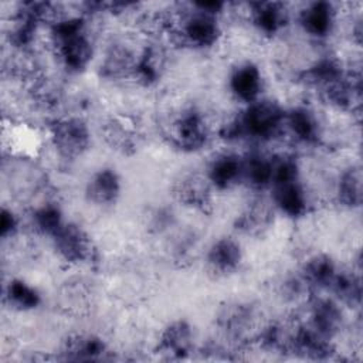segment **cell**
Masks as SVG:
<instances>
[{"label": "cell", "instance_id": "cell-1", "mask_svg": "<svg viewBox=\"0 0 363 363\" xmlns=\"http://www.w3.org/2000/svg\"><path fill=\"white\" fill-rule=\"evenodd\" d=\"M51 38L57 57L68 71L79 72L88 67L94 48L81 16H61L52 20Z\"/></svg>", "mask_w": 363, "mask_h": 363}, {"label": "cell", "instance_id": "cell-2", "mask_svg": "<svg viewBox=\"0 0 363 363\" xmlns=\"http://www.w3.org/2000/svg\"><path fill=\"white\" fill-rule=\"evenodd\" d=\"M223 3L206 1L194 3L193 10L173 16L172 30L183 44L194 48H207L217 43L220 37L218 13Z\"/></svg>", "mask_w": 363, "mask_h": 363}, {"label": "cell", "instance_id": "cell-3", "mask_svg": "<svg viewBox=\"0 0 363 363\" xmlns=\"http://www.w3.org/2000/svg\"><path fill=\"white\" fill-rule=\"evenodd\" d=\"M238 118L241 136L247 135L258 140H267L284 129L285 111L275 101L259 98L248 104Z\"/></svg>", "mask_w": 363, "mask_h": 363}, {"label": "cell", "instance_id": "cell-4", "mask_svg": "<svg viewBox=\"0 0 363 363\" xmlns=\"http://www.w3.org/2000/svg\"><path fill=\"white\" fill-rule=\"evenodd\" d=\"M50 139L61 157L72 160L89 149L91 132L81 118L64 116L51 122Z\"/></svg>", "mask_w": 363, "mask_h": 363}, {"label": "cell", "instance_id": "cell-5", "mask_svg": "<svg viewBox=\"0 0 363 363\" xmlns=\"http://www.w3.org/2000/svg\"><path fill=\"white\" fill-rule=\"evenodd\" d=\"M174 147L183 152H196L208 142V126L196 109H184L169 126L167 132Z\"/></svg>", "mask_w": 363, "mask_h": 363}, {"label": "cell", "instance_id": "cell-6", "mask_svg": "<svg viewBox=\"0 0 363 363\" xmlns=\"http://www.w3.org/2000/svg\"><path fill=\"white\" fill-rule=\"evenodd\" d=\"M57 255L67 264L78 265L92 259L94 244L88 233L75 223H64L51 237Z\"/></svg>", "mask_w": 363, "mask_h": 363}, {"label": "cell", "instance_id": "cell-7", "mask_svg": "<svg viewBox=\"0 0 363 363\" xmlns=\"http://www.w3.org/2000/svg\"><path fill=\"white\" fill-rule=\"evenodd\" d=\"M255 309L247 302H227L216 316V323L224 337L235 342L247 340L255 328Z\"/></svg>", "mask_w": 363, "mask_h": 363}, {"label": "cell", "instance_id": "cell-8", "mask_svg": "<svg viewBox=\"0 0 363 363\" xmlns=\"http://www.w3.org/2000/svg\"><path fill=\"white\" fill-rule=\"evenodd\" d=\"M102 138L112 150L121 155H133L142 142V130L135 118L116 113L105 121Z\"/></svg>", "mask_w": 363, "mask_h": 363}, {"label": "cell", "instance_id": "cell-9", "mask_svg": "<svg viewBox=\"0 0 363 363\" xmlns=\"http://www.w3.org/2000/svg\"><path fill=\"white\" fill-rule=\"evenodd\" d=\"M213 184L206 173L189 172L182 174L172 187L173 197L184 207L206 211L213 204Z\"/></svg>", "mask_w": 363, "mask_h": 363}, {"label": "cell", "instance_id": "cell-10", "mask_svg": "<svg viewBox=\"0 0 363 363\" xmlns=\"http://www.w3.org/2000/svg\"><path fill=\"white\" fill-rule=\"evenodd\" d=\"M308 316L306 323L330 339L340 332L345 322L339 302L323 296H313L309 299Z\"/></svg>", "mask_w": 363, "mask_h": 363}, {"label": "cell", "instance_id": "cell-11", "mask_svg": "<svg viewBox=\"0 0 363 363\" xmlns=\"http://www.w3.org/2000/svg\"><path fill=\"white\" fill-rule=\"evenodd\" d=\"M242 261V251L240 244L230 238L221 237L216 240L206 255L207 269L216 277H228L234 274Z\"/></svg>", "mask_w": 363, "mask_h": 363}, {"label": "cell", "instance_id": "cell-12", "mask_svg": "<svg viewBox=\"0 0 363 363\" xmlns=\"http://www.w3.org/2000/svg\"><path fill=\"white\" fill-rule=\"evenodd\" d=\"M121 190L122 183L119 174L111 167H102L88 179L85 197L94 206L108 207L118 201Z\"/></svg>", "mask_w": 363, "mask_h": 363}, {"label": "cell", "instance_id": "cell-13", "mask_svg": "<svg viewBox=\"0 0 363 363\" xmlns=\"http://www.w3.org/2000/svg\"><path fill=\"white\" fill-rule=\"evenodd\" d=\"M275 207L268 200L259 197L247 204L235 220V228L242 234L259 237L274 224Z\"/></svg>", "mask_w": 363, "mask_h": 363}, {"label": "cell", "instance_id": "cell-14", "mask_svg": "<svg viewBox=\"0 0 363 363\" xmlns=\"http://www.w3.org/2000/svg\"><path fill=\"white\" fill-rule=\"evenodd\" d=\"M194 346V332L191 325L184 319H177L170 322L160 333L157 349L173 357L183 359L193 350Z\"/></svg>", "mask_w": 363, "mask_h": 363}, {"label": "cell", "instance_id": "cell-15", "mask_svg": "<svg viewBox=\"0 0 363 363\" xmlns=\"http://www.w3.org/2000/svg\"><path fill=\"white\" fill-rule=\"evenodd\" d=\"M228 86L238 101L248 105L259 99L262 91V74L254 62H241L231 71Z\"/></svg>", "mask_w": 363, "mask_h": 363}, {"label": "cell", "instance_id": "cell-16", "mask_svg": "<svg viewBox=\"0 0 363 363\" xmlns=\"http://www.w3.org/2000/svg\"><path fill=\"white\" fill-rule=\"evenodd\" d=\"M274 187L272 204L288 217H302L308 213L309 201L299 179L281 183Z\"/></svg>", "mask_w": 363, "mask_h": 363}, {"label": "cell", "instance_id": "cell-17", "mask_svg": "<svg viewBox=\"0 0 363 363\" xmlns=\"http://www.w3.org/2000/svg\"><path fill=\"white\" fill-rule=\"evenodd\" d=\"M333 339L319 333L308 323H298L292 353L302 354L313 360H325L335 352Z\"/></svg>", "mask_w": 363, "mask_h": 363}, {"label": "cell", "instance_id": "cell-18", "mask_svg": "<svg viewBox=\"0 0 363 363\" xmlns=\"http://www.w3.org/2000/svg\"><path fill=\"white\" fill-rule=\"evenodd\" d=\"M206 176L214 189H230L242 180V157L234 153L217 155L208 163Z\"/></svg>", "mask_w": 363, "mask_h": 363}, {"label": "cell", "instance_id": "cell-19", "mask_svg": "<svg viewBox=\"0 0 363 363\" xmlns=\"http://www.w3.org/2000/svg\"><path fill=\"white\" fill-rule=\"evenodd\" d=\"M62 357L65 360L89 362L98 360L106 353L105 342L92 333H74L67 337L62 346Z\"/></svg>", "mask_w": 363, "mask_h": 363}, {"label": "cell", "instance_id": "cell-20", "mask_svg": "<svg viewBox=\"0 0 363 363\" xmlns=\"http://www.w3.org/2000/svg\"><path fill=\"white\" fill-rule=\"evenodd\" d=\"M336 274V264L328 254L311 255L308 259H305L299 271V277L311 291L322 288L329 289Z\"/></svg>", "mask_w": 363, "mask_h": 363}, {"label": "cell", "instance_id": "cell-21", "mask_svg": "<svg viewBox=\"0 0 363 363\" xmlns=\"http://www.w3.org/2000/svg\"><path fill=\"white\" fill-rule=\"evenodd\" d=\"M139 52H133L122 43H113L101 62V74L105 78L133 77Z\"/></svg>", "mask_w": 363, "mask_h": 363}, {"label": "cell", "instance_id": "cell-22", "mask_svg": "<svg viewBox=\"0 0 363 363\" xmlns=\"http://www.w3.org/2000/svg\"><path fill=\"white\" fill-rule=\"evenodd\" d=\"M335 23V11L330 3L328 1H313L309 3L299 13V24L302 28L318 38L326 37Z\"/></svg>", "mask_w": 363, "mask_h": 363}, {"label": "cell", "instance_id": "cell-23", "mask_svg": "<svg viewBox=\"0 0 363 363\" xmlns=\"http://www.w3.org/2000/svg\"><path fill=\"white\" fill-rule=\"evenodd\" d=\"M252 24L264 34H277L288 21V13L282 3L278 1H258L251 3Z\"/></svg>", "mask_w": 363, "mask_h": 363}, {"label": "cell", "instance_id": "cell-24", "mask_svg": "<svg viewBox=\"0 0 363 363\" xmlns=\"http://www.w3.org/2000/svg\"><path fill=\"white\" fill-rule=\"evenodd\" d=\"M292 133L295 140L301 143H315L319 139V123L315 115L306 108H294L285 112L284 128Z\"/></svg>", "mask_w": 363, "mask_h": 363}, {"label": "cell", "instance_id": "cell-25", "mask_svg": "<svg viewBox=\"0 0 363 363\" xmlns=\"http://www.w3.org/2000/svg\"><path fill=\"white\" fill-rule=\"evenodd\" d=\"M252 189H264L272 183V159L262 153L242 157V180Z\"/></svg>", "mask_w": 363, "mask_h": 363}, {"label": "cell", "instance_id": "cell-26", "mask_svg": "<svg viewBox=\"0 0 363 363\" xmlns=\"http://www.w3.org/2000/svg\"><path fill=\"white\" fill-rule=\"evenodd\" d=\"M4 301L11 309L26 312L35 309L41 302V296L38 291L26 281L11 279L4 288Z\"/></svg>", "mask_w": 363, "mask_h": 363}, {"label": "cell", "instance_id": "cell-27", "mask_svg": "<svg viewBox=\"0 0 363 363\" xmlns=\"http://www.w3.org/2000/svg\"><path fill=\"white\" fill-rule=\"evenodd\" d=\"M329 289L335 294L339 303H345L349 308H357L362 302V281L354 272L337 271Z\"/></svg>", "mask_w": 363, "mask_h": 363}, {"label": "cell", "instance_id": "cell-28", "mask_svg": "<svg viewBox=\"0 0 363 363\" xmlns=\"http://www.w3.org/2000/svg\"><path fill=\"white\" fill-rule=\"evenodd\" d=\"M337 200L347 208H357L362 204V170L359 166L346 169L337 182Z\"/></svg>", "mask_w": 363, "mask_h": 363}, {"label": "cell", "instance_id": "cell-29", "mask_svg": "<svg viewBox=\"0 0 363 363\" xmlns=\"http://www.w3.org/2000/svg\"><path fill=\"white\" fill-rule=\"evenodd\" d=\"M163 67V54L156 47L146 45L138 55L133 77L143 84H152L160 78Z\"/></svg>", "mask_w": 363, "mask_h": 363}, {"label": "cell", "instance_id": "cell-30", "mask_svg": "<svg viewBox=\"0 0 363 363\" xmlns=\"http://www.w3.org/2000/svg\"><path fill=\"white\" fill-rule=\"evenodd\" d=\"M346 71L342 68L337 60L332 57H325L316 61L313 65H311L305 72L303 78L306 82H309L312 86L322 91L329 84L336 81L339 77H342Z\"/></svg>", "mask_w": 363, "mask_h": 363}, {"label": "cell", "instance_id": "cell-31", "mask_svg": "<svg viewBox=\"0 0 363 363\" xmlns=\"http://www.w3.org/2000/svg\"><path fill=\"white\" fill-rule=\"evenodd\" d=\"M31 223L35 231L52 237L54 233L65 223L61 208L54 203H45L37 207L31 214Z\"/></svg>", "mask_w": 363, "mask_h": 363}, {"label": "cell", "instance_id": "cell-32", "mask_svg": "<svg viewBox=\"0 0 363 363\" xmlns=\"http://www.w3.org/2000/svg\"><path fill=\"white\" fill-rule=\"evenodd\" d=\"M272 159V183L277 186L281 183L292 182L299 179V166L295 156L284 153L271 157Z\"/></svg>", "mask_w": 363, "mask_h": 363}, {"label": "cell", "instance_id": "cell-33", "mask_svg": "<svg viewBox=\"0 0 363 363\" xmlns=\"http://www.w3.org/2000/svg\"><path fill=\"white\" fill-rule=\"evenodd\" d=\"M20 220L18 217L9 208L3 207L0 214V235L3 240H7L9 237H13L18 231Z\"/></svg>", "mask_w": 363, "mask_h": 363}]
</instances>
